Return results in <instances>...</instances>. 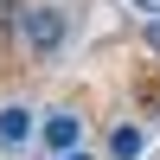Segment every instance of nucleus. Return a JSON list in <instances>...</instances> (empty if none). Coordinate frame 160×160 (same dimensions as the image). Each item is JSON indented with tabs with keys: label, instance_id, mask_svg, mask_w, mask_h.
I'll use <instances>...</instances> for the list:
<instances>
[{
	"label": "nucleus",
	"instance_id": "1",
	"mask_svg": "<svg viewBox=\"0 0 160 160\" xmlns=\"http://www.w3.org/2000/svg\"><path fill=\"white\" fill-rule=\"evenodd\" d=\"M13 26H19V38H26L32 58H58L64 38H71V19H64L58 0H26V7L13 13Z\"/></svg>",
	"mask_w": 160,
	"mask_h": 160
},
{
	"label": "nucleus",
	"instance_id": "2",
	"mask_svg": "<svg viewBox=\"0 0 160 160\" xmlns=\"http://www.w3.org/2000/svg\"><path fill=\"white\" fill-rule=\"evenodd\" d=\"M38 141H45L58 160L77 154V148H83V115H77V109H51L45 122H38Z\"/></svg>",
	"mask_w": 160,
	"mask_h": 160
},
{
	"label": "nucleus",
	"instance_id": "3",
	"mask_svg": "<svg viewBox=\"0 0 160 160\" xmlns=\"http://www.w3.org/2000/svg\"><path fill=\"white\" fill-rule=\"evenodd\" d=\"M26 141H32V109L7 96V102H0V148H13V154H19Z\"/></svg>",
	"mask_w": 160,
	"mask_h": 160
},
{
	"label": "nucleus",
	"instance_id": "4",
	"mask_svg": "<svg viewBox=\"0 0 160 160\" xmlns=\"http://www.w3.org/2000/svg\"><path fill=\"white\" fill-rule=\"evenodd\" d=\"M141 148H148V128L141 122H115L109 128V160H141Z\"/></svg>",
	"mask_w": 160,
	"mask_h": 160
},
{
	"label": "nucleus",
	"instance_id": "5",
	"mask_svg": "<svg viewBox=\"0 0 160 160\" xmlns=\"http://www.w3.org/2000/svg\"><path fill=\"white\" fill-rule=\"evenodd\" d=\"M141 38H148V51H160V19H148V26H141Z\"/></svg>",
	"mask_w": 160,
	"mask_h": 160
},
{
	"label": "nucleus",
	"instance_id": "6",
	"mask_svg": "<svg viewBox=\"0 0 160 160\" xmlns=\"http://www.w3.org/2000/svg\"><path fill=\"white\" fill-rule=\"evenodd\" d=\"M64 160H96V154H90V148H77V154H64Z\"/></svg>",
	"mask_w": 160,
	"mask_h": 160
}]
</instances>
